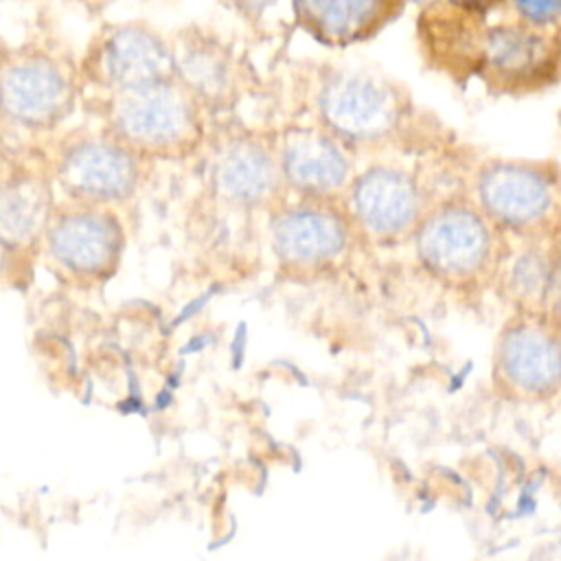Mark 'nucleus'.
<instances>
[{
    "mask_svg": "<svg viewBox=\"0 0 561 561\" xmlns=\"http://www.w3.org/2000/svg\"><path fill=\"white\" fill-rule=\"evenodd\" d=\"M495 383L515 399L543 401L559 388V333L554 316L517 313L500 333Z\"/></svg>",
    "mask_w": 561,
    "mask_h": 561,
    "instance_id": "obj_7",
    "label": "nucleus"
},
{
    "mask_svg": "<svg viewBox=\"0 0 561 561\" xmlns=\"http://www.w3.org/2000/svg\"><path fill=\"white\" fill-rule=\"evenodd\" d=\"M210 171L215 188L241 206H270L285 191L274 142L256 136H234L221 142Z\"/></svg>",
    "mask_w": 561,
    "mask_h": 561,
    "instance_id": "obj_12",
    "label": "nucleus"
},
{
    "mask_svg": "<svg viewBox=\"0 0 561 561\" xmlns=\"http://www.w3.org/2000/svg\"><path fill=\"white\" fill-rule=\"evenodd\" d=\"M169 46L173 75L202 107L230 99L234 90L232 55L213 33L188 28L169 42Z\"/></svg>",
    "mask_w": 561,
    "mask_h": 561,
    "instance_id": "obj_16",
    "label": "nucleus"
},
{
    "mask_svg": "<svg viewBox=\"0 0 561 561\" xmlns=\"http://www.w3.org/2000/svg\"><path fill=\"white\" fill-rule=\"evenodd\" d=\"M416 252L421 263L451 285H467L493 272L500 232L467 199H445L419 221Z\"/></svg>",
    "mask_w": 561,
    "mask_h": 561,
    "instance_id": "obj_5",
    "label": "nucleus"
},
{
    "mask_svg": "<svg viewBox=\"0 0 561 561\" xmlns=\"http://www.w3.org/2000/svg\"><path fill=\"white\" fill-rule=\"evenodd\" d=\"M430 4L419 20L425 50L449 72H476L489 88L524 92L548 85L559 68V28L524 20L515 4Z\"/></svg>",
    "mask_w": 561,
    "mask_h": 561,
    "instance_id": "obj_1",
    "label": "nucleus"
},
{
    "mask_svg": "<svg viewBox=\"0 0 561 561\" xmlns=\"http://www.w3.org/2000/svg\"><path fill=\"white\" fill-rule=\"evenodd\" d=\"M50 195L44 182L20 178L0 191V234L11 241L35 237L46 224Z\"/></svg>",
    "mask_w": 561,
    "mask_h": 561,
    "instance_id": "obj_18",
    "label": "nucleus"
},
{
    "mask_svg": "<svg viewBox=\"0 0 561 561\" xmlns=\"http://www.w3.org/2000/svg\"><path fill=\"white\" fill-rule=\"evenodd\" d=\"M280 180L300 199L340 202L353 180L348 147L318 123L291 125L274 142Z\"/></svg>",
    "mask_w": 561,
    "mask_h": 561,
    "instance_id": "obj_9",
    "label": "nucleus"
},
{
    "mask_svg": "<svg viewBox=\"0 0 561 561\" xmlns=\"http://www.w3.org/2000/svg\"><path fill=\"white\" fill-rule=\"evenodd\" d=\"M72 88L68 75L50 59H26L9 68L0 81V103L9 116L28 125L55 123L68 110Z\"/></svg>",
    "mask_w": 561,
    "mask_h": 561,
    "instance_id": "obj_15",
    "label": "nucleus"
},
{
    "mask_svg": "<svg viewBox=\"0 0 561 561\" xmlns=\"http://www.w3.org/2000/svg\"><path fill=\"white\" fill-rule=\"evenodd\" d=\"M123 228L118 219L99 208H81L61 215L50 228L55 259L79 276H107L123 252Z\"/></svg>",
    "mask_w": 561,
    "mask_h": 561,
    "instance_id": "obj_13",
    "label": "nucleus"
},
{
    "mask_svg": "<svg viewBox=\"0 0 561 561\" xmlns=\"http://www.w3.org/2000/svg\"><path fill=\"white\" fill-rule=\"evenodd\" d=\"M298 22L329 44H348L373 35L386 24L399 4L375 0H327L294 4Z\"/></svg>",
    "mask_w": 561,
    "mask_h": 561,
    "instance_id": "obj_17",
    "label": "nucleus"
},
{
    "mask_svg": "<svg viewBox=\"0 0 561 561\" xmlns=\"http://www.w3.org/2000/svg\"><path fill=\"white\" fill-rule=\"evenodd\" d=\"M94 75L110 94L171 77V46L142 22L118 24L96 46Z\"/></svg>",
    "mask_w": 561,
    "mask_h": 561,
    "instance_id": "obj_10",
    "label": "nucleus"
},
{
    "mask_svg": "<svg viewBox=\"0 0 561 561\" xmlns=\"http://www.w3.org/2000/svg\"><path fill=\"white\" fill-rule=\"evenodd\" d=\"M476 208L500 234L550 239L559 219V173L550 162L486 160L473 180Z\"/></svg>",
    "mask_w": 561,
    "mask_h": 561,
    "instance_id": "obj_4",
    "label": "nucleus"
},
{
    "mask_svg": "<svg viewBox=\"0 0 561 561\" xmlns=\"http://www.w3.org/2000/svg\"><path fill=\"white\" fill-rule=\"evenodd\" d=\"M408 110L403 88L368 68H331L316 90L318 125L344 147L383 145L401 129Z\"/></svg>",
    "mask_w": 561,
    "mask_h": 561,
    "instance_id": "obj_3",
    "label": "nucleus"
},
{
    "mask_svg": "<svg viewBox=\"0 0 561 561\" xmlns=\"http://www.w3.org/2000/svg\"><path fill=\"white\" fill-rule=\"evenodd\" d=\"M270 234L276 259L287 272L313 274L342 259L353 224L340 202L298 199L272 215Z\"/></svg>",
    "mask_w": 561,
    "mask_h": 561,
    "instance_id": "obj_6",
    "label": "nucleus"
},
{
    "mask_svg": "<svg viewBox=\"0 0 561 561\" xmlns=\"http://www.w3.org/2000/svg\"><path fill=\"white\" fill-rule=\"evenodd\" d=\"M61 184L79 199L110 204L129 197L140 180V158L114 138L77 142L61 162Z\"/></svg>",
    "mask_w": 561,
    "mask_h": 561,
    "instance_id": "obj_11",
    "label": "nucleus"
},
{
    "mask_svg": "<svg viewBox=\"0 0 561 561\" xmlns=\"http://www.w3.org/2000/svg\"><path fill=\"white\" fill-rule=\"evenodd\" d=\"M548 239L508 237L500 234V250L491 276L497 280L500 291L511 300L517 313H548V298L557 283L554 248H546Z\"/></svg>",
    "mask_w": 561,
    "mask_h": 561,
    "instance_id": "obj_14",
    "label": "nucleus"
},
{
    "mask_svg": "<svg viewBox=\"0 0 561 561\" xmlns=\"http://www.w3.org/2000/svg\"><path fill=\"white\" fill-rule=\"evenodd\" d=\"M202 110L175 75L121 90L110 99L112 138L138 158H178L199 145Z\"/></svg>",
    "mask_w": 561,
    "mask_h": 561,
    "instance_id": "obj_2",
    "label": "nucleus"
},
{
    "mask_svg": "<svg viewBox=\"0 0 561 561\" xmlns=\"http://www.w3.org/2000/svg\"><path fill=\"white\" fill-rule=\"evenodd\" d=\"M344 195L353 228L379 241L414 234L427 213L421 182L392 164L368 167L351 180Z\"/></svg>",
    "mask_w": 561,
    "mask_h": 561,
    "instance_id": "obj_8",
    "label": "nucleus"
}]
</instances>
